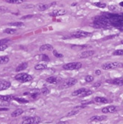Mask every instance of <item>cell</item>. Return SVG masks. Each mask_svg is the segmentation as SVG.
Returning a JSON list of instances; mask_svg holds the SVG:
<instances>
[{"mask_svg":"<svg viewBox=\"0 0 123 124\" xmlns=\"http://www.w3.org/2000/svg\"><path fill=\"white\" fill-rule=\"evenodd\" d=\"M15 79L21 83H27L33 80V77L27 73H18L15 76Z\"/></svg>","mask_w":123,"mask_h":124,"instance_id":"3957f363","label":"cell"},{"mask_svg":"<svg viewBox=\"0 0 123 124\" xmlns=\"http://www.w3.org/2000/svg\"><path fill=\"white\" fill-rule=\"evenodd\" d=\"M13 100L18 102L19 103H27L29 102L28 100H27L25 98H19V97H13Z\"/></svg>","mask_w":123,"mask_h":124,"instance_id":"484cf974","label":"cell"},{"mask_svg":"<svg viewBox=\"0 0 123 124\" xmlns=\"http://www.w3.org/2000/svg\"><path fill=\"white\" fill-rule=\"evenodd\" d=\"M106 118H107V117L105 116V115H100V116L94 115V116H92V117L89 119V120H90L91 122H93V121L99 122V121H103V120H105Z\"/></svg>","mask_w":123,"mask_h":124,"instance_id":"5bb4252c","label":"cell"},{"mask_svg":"<svg viewBox=\"0 0 123 124\" xmlns=\"http://www.w3.org/2000/svg\"><path fill=\"white\" fill-rule=\"evenodd\" d=\"M95 74H96L97 75H101V71H100V69L96 70V71H95Z\"/></svg>","mask_w":123,"mask_h":124,"instance_id":"ee69618b","label":"cell"},{"mask_svg":"<svg viewBox=\"0 0 123 124\" xmlns=\"http://www.w3.org/2000/svg\"><path fill=\"white\" fill-rule=\"evenodd\" d=\"M9 61H10V58L7 56H0V64H5L8 63Z\"/></svg>","mask_w":123,"mask_h":124,"instance_id":"7402d4cb","label":"cell"},{"mask_svg":"<svg viewBox=\"0 0 123 124\" xmlns=\"http://www.w3.org/2000/svg\"><path fill=\"white\" fill-rule=\"evenodd\" d=\"M39 56H40V59L41 61H49V58L47 55L42 54V55H40Z\"/></svg>","mask_w":123,"mask_h":124,"instance_id":"1f68e13d","label":"cell"},{"mask_svg":"<svg viewBox=\"0 0 123 124\" xmlns=\"http://www.w3.org/2000/svg\"><path fill=\"white\" fill-rule=\"evenodd\" d=\"M67 13V11L64 9H57L54 10L53 12L49 13L50 16H63L65 15Z\"/></svg>","mask_w":123,"mask_h":124,"instance_id":"9c48e42d","label":"cell"},{"mask_svg":"<svg viewBox=\"0 0 123 124\" xmlns=\"http://www.w3.org/2000/svg\"><path fill=\"white\" fill-rule=\"evenodd\" d=\"M33 14H29V15H27V16H22V18H21V19H31V18H33Z\"/></svg>","mask_w":123,"mask_h":124,"instance_id":"74e56055","label":"cell"},{"mask_svg":"<svg viewBox=\"0 0 123 124\" xmlns=\"http://www.w3.org/2000/svg\"><path fill=\"white\" fill-rule=\"evenodd\" d=\"M108 9L110 10H115L117 9V7L114 5H110V6H108Z\"/></svg>","mask_w":123,"mask_h":124,"instance_id":"60d3db41","label":"cell"},{"mask_svg":"<svg viewBox=\"0 0 123 124\" xmlns=\"http://www.w3.org/2000/svg\"><path fill=\"white\" fill-rule=\"evenodd\" d=\"M119 5H120V6H122V7H123V2H120V4H119Z\"/></svg>","mask_w":123,"mask_h":124,"instance_id":"bcb514c9","label":"cell"},{"mask_svg":"<svg viewBox=\"0 0 123 124\" xmlns=\"http://www.w3.org/2000/svg\"><path fill=\"white\" fill-rule=\"evenodd\" d=\"M41 94H42V95H48V94H49V90L47 88L44 87V88H43V89H41Z\"/></svg>","mask_w":123,"mask_h":124,"instance_id":"f1b7e54d","label":"cell"},{"mask_svg":"<svg viewBox=\"0 0 123 124\" xmlns=\"http://www.w3.org/2000/svg\"><path fill=\"white\" fill-rule=\"evenodd\" d=\"M85 80H86V82H91V81H93V80H94V77L92 76V75H87V76H86V78H85Z\"/></svg>","mask_w":123,"mask_h":124,"instance_id":"e575fe53","label":"cell"},{"mask_svg":"<svg viewBox=\"0 0 123 124\" xmlns=\"http://www.w3.org/2000/svg\"><path fill=\"white\" fill-rule=\"evenodd\" d=\"M28 67V64L27 62H22V64H20L16 69V72H21V71H23L24 69H26Z\"/></svg>","mask_w":123,"mask_h":124,"instance_id":"2e32d148","label":"cell"},{"mask_svg":"<svg viewBox=\"0 0 123 124\" xmlns=\"http://www.w3.org/2000/svg\"><path fill=\"white\" fill-rule=\"evenodd\" d=\"M94 101L97 103H107L108 102V100L104 97H96L94 98Z\"/></svg>","mask_w":123,"mask_h":124,"instance_id":"d6986e66","label":"cell"},{"mask_svg":"<svg viewBox=\"0 0 123 124\" xmlns=\"http://www.w3.org/2000/svg\"><path fill=\"white\" fill-rule=\"evenodd\" d=\"M39 50L41 52H43V51H50V50H53V46H52L51 44H43L39 48Z\"/></svg>","mask_w":123,"mask_h":124,"instance_id":"9a60e30c","label":"cell"},{"mask_svg":"<svg viewBox=\"0 0 123 124\" xmlns=\"http://www.w3.org/2000/svg\"><path fill=\"white\" fill-rule=\"evenodd\" d=\"M92 94V91L91 90H86L83 93V95H81L80 96L82 97H86V96H88V95H91Z\"/></svg>","mask_w":123,"mask_h":124,"instance_id":"d6a6232c","label":"cell"},{"mask_svg":"<svg viewBox=\"0 0 123 124\" xmlns=\"http://www.w3.org/2000/svg\"><path fill=\"white\" fill-rule=\"evenodd\" d=\"M94 5L98 7H100V8H105L106 7V4L105 3H102V2H94Z\"/></svg>","mask_w":123,"mask_h":124,"instance_id":"4dcf8cb0","label":"cell"},{"mask_svg":"<svg viewBox=\"0 0 123 124\" xmlns=\"http://www.w3.org/2000/svg\"><path fill=\"white\" fill-rule=\"evenodd\" d=\"M95 54V51L94 50H86L83 51V53H81L80 54V58H87L89 57H91L92 56H94Z\"/></svg>","mask_w":123,"mask_h":124,"instance_id":"30bf717a","label":"cell"},{"mask_svg":"<svg viewBox=\"0 0 123 124\" xmlns=\"http://www.w3.org/2000/svg\"><path fill=\"white\" fill-rule=\"evenodd\" d=\"M116 36H107V37H105V38H103V40H108V39H111V38H114Z\"/></svg>","mask_w":123,"mask_h":124,"instance_id":"b9f144b4","label":"cell"},{"mask_svg":"<svg viewBox=\"0 0 123 124\" xmlns=\"http://www.w3.org/2000/svg\"><path fill=\"white\" fill-rule=\"evenodd\" d=\"M91 35V33L89 32H86V31H83V30H79V31H76V32L72 33L71 36L74 38H80L88 37V36H90Z\"/></svg>","mask_w":123,"mask_h":124,"instance_id":"8992f818","label":"cell"},{"mask_svg":"<svg viewBox=\"0 0 123 124\" xmlns=\"http://www.w3.org/2000/svg\"><path fill=\"white\" fill-rule=\"evenodd\" d=\"M61 80L62 79H61V78H60V77L50 76L46 79V81L47 83H49V84H58L61 82Z\"/></svg>","mask_w":123,"mask_h":124,"instance_id":"ba28073f","label":"cell"},{"mask_svg":"<svg viewBox=\"0 0 123 124\" xmlns=\"http://www.w3.org/2000/svg\"><path fill=\"white\" fill-rule=\"evenodd\" d=\"M120 43H121L122 44H123V40H122V41H121V42H120Z\"/></svg>","mask_w":123,"mask_h":124,"instance_id":"7dc6e473","label":"cell"},{"mask_svg":"<svg viewBox=\"0 0 123 124\" xmlns=\"http://www.w3.org/2000/svg\"><path fill=\"white\" fill-rule=\"evenodd\" d=\"M79 112H80V110H77V109H72L71 112H69L67 115H66V116L67 117H70V116H74V115H76L77 114H78L79 113Z\"/></svg>","mask_w":123,"mask_h":124,"instance_id":"4316f807","label":"cell"},{"mask_svg":"<svg viewBox=\"0 0 123 124\" xmlns=\"http://www.w3.org/2000/svg\"><path fill=\"white\" fill-rule=\"evenodd\" d=\"M57 124H69L68 121H60L59 123H58Z\"/></svg>","mask_w":123,"mask_h":124,"instance_id":"f6af8a7d","label":"cell"},{"mask_svg":"<svg viewBox=\"0 0 123 124\" xmlns=\"http://www.w3.org/2000/svg\"><path fill=\"white\" fill-rule=\"evenodd\" d=\"M35 6L34 5H24L23 6V7L24 8V9H30V8H33V7H34Z\"/></svg>","mask_w":123,"mask_h":124,"instance_id":"ab89813d","label":"cell"},{"mask_svg":"<svg viewBox=\"0 0 123 124\" xmlns=\"http://www.w3.org/2000/svg\"><path fill=\"white\" fill-rule=\"evenodd\" d=\"M4 33L8 35H14L16 33V30L12 28H7L4 30Z\"/></svg>","mask_w":123,"mask_h":124,"instance_id":"cb8c5ba5","label":"cell"},{"mask_svg":"<svg viewBox=\"0 0 123 124\" xmlns=\"http://www.w3.org/2000/svg\"><path fill=\"white\" fill-rule=\"evenodd\" d=\"M53 55L56 57V58H63L64 55L63 54H60L59 53H58V51L56 50H53Z\"/></svg>","mask_w":123,"mask_h":124,"instance_id":"836d02e7","label":"cell"},{"mask_svg":"<svg viewBox=\"0 0 123 124\" xmlns=\"http://www.w3.org/2000/svg\"><path fill=\"white\" fill-rule=\"evenodd\" d=\"M12 99H13V97L12 95H0V100L2 101L9 102Z\"/></svg>","mask_w":123,"mask_h":124,"instance_id":"ffe728a7","label":"cell"},{"mask_svg":"<svg viewBox=\"0 0 123 124\" xmlns=\"http://www.w3.org/2000/svg\"><path fill=\"white\" fill-rule=\"evenodd\" d=\"M10 10L8 9V7L5 6H0V13H7Z\"/></svg>","mask_w":123,"mask_h":124,"instance_id":"f546056e","label":"cell"},{"mask_svg":"<svg viewBox=\"0 0 123 124\" xmlns=\"http://www.w3.org/2000/svg\"><path fill=\"white\" fill-rule=\"evenodd\" d=\"M77 82V80L75 78H67V79L64 80V81H62V83L60 84L59 88L60 89H67V88L71 87L75 84H76Z\"/></svg>","mask_w":123,"mask_h":124,"instance_id":"7a4b0ae2","label":"cell"},{"mask_svg":"<svg viewBox=\"0 0 123 124\" xmlns=\"http://www.w3.org/2000/svg\"><path fill=\"white\" fill-rule=\"evenodd\" d=\"M114 56H123V50H117L113 53Z\"/></svg>","mask_w":123,"mask_h":124,"instance_id":"83f0119b","label":"cell"},{"mask_svg":"<svg viewBox=\"0 0 123 124\" xmlns=\"http://www.w3.org/2000/svg\"><path fill=\"white\" fill-rule=\"evenodd\" d=\"M41 122V119L38 116L24 118L22 124H39Z\"/></svg>","mask_w":123,"mask_h":124,"instance_id":"5b68a950","label":"cell"},{"mask_svg":"<svg viewBox=\"0 0 123 124\" xmlns=\"http://www.w3.org/2000/svg\"><path fill=\"white\" fill-rule=\"evenodd\" d=\"M9 26H13V27H24V24L22 22H11L8 24Z\"/></svg>","mask_w":123,"mask_h":124,"instance_id":"d4e9b609","label":"cell"},{"mask_svg":"<svg viewBox=\"0 0 123 124\" xmlns=\"http://www.w3.org/2000/svg\"><path fill=\"white\" fill-rule=\"evenodd\" d=\"M108 83L110 84H114L117 86H123V78H114V79H111V80H107Z\"/></svg>","mask_w":123,"mask_h":124,"instance_id":"8fae6325","label":"cell"},{"mask_svg":"<svg viewBox=\"0 0 123 124\" xmlns=\"http://www.w3.org/2000/svg\"><path fill=\"white\" fill-rule=\"evenodd\" d=\"M117 110V107L115 106H108L106 107H104L102 109V112L104 114H107V113H113L115 112Z\"/></svg>","mask_w":123,"mask_h":124,"instance_id":"4fadbf2b","label":"cell"},{"mask_svg":"<svg viewBox=\"0 0 123 124\" xmlns=\"http://www.w3.org/2000/svg\"><path fill=\"white\" fill-rule=\"evenodd\" d=\"M11 86V82L7 81H0V91H3L9 89Z\"/></svg>","mask_w":123,"mask_h":124,"instance_id":"7c38bea8","label":"cell"},{"mask_svg":"<svg viewBox=\"0 0 123 124\" xmlns=\"http://www.w3.org/2000/svg\"><path fill=\"white\" fill-rule=\"evenodd\" d=\"M5 1L9 4H22L26 2L27 0H5Z\"/></svg>","mask_w":123,"mask_h":124,"instance_id":"603a6c76","label":"cell"},{"mask_svg":"<svg viewBox=\"0 0 123 124\" xmlns=\"http://www.w3.org/2000/svg\"><path fill=\"white\" fill-rule=\"evenodd\" d=\"M8 47L7 44H0V51H4Z\"/></svg>","mask_w":123,"mask_h":124,"instance_id":"8d00e7d4","label":"cell"},{"mask_svg":"<svg viewBox=\"0 0 123 124\" xmlns=\"http://www.w3.org/2000/svg\"><path fill=\"white\" fill-rule=\"evenodd\" d=\"M34 68L35 70H44L47 68V65L45 64H38L35 66Z\"/></svg>","mask_w":123,"mask_h":124,"instance_id":"44dd1931","label":"cell"},{"mask_svg":"<svg viewBox=\"0 0 123 124\" xmlns=\"http://www.w3.org/2000/svg\"><path fill=\"white\" fill-rule=\"evenodd\" d=\"M10 40L7 38H3L0 40V44H7V42H9Z\"/></svg>","mask_w":123,"mask_h":124,"instance_id":"d590c367","label":"cell"},{"mask_svg":"<svg viewBox=\"0 0 123 124\" xmlns=\"http://www.w3.org/2000/svg\"><path fill=\"white\" fill-rule=\"evenodd\" d=\"M23 113H24V110L22 109H17L11 113V116L13 118H16V117H18V116H20L21 115H22Z\"/></svg>","mask_w":123,"mask_h":124,"instance_id":"e0dca14e","label":"cell"},{"mask_svg":"<svg viewBox=\"0 0 123 124\" xmlns=\"http://www.w3.org/2000/svg\"><path fill=\"white\" fill-rule=\"evenodd\" d=\"M123 67V64L121 62H108L102 65V68L104 70H108L112 69H117Z\"/></svg>","mask_w":123,"mask_h":124,"instance_id":"6da1fadb","label":"cell"},{"mask_svg":"<svg viewBox=\"0 0 123 124\" xmlns=\"http://www.w3.org/2000/svg\"><path fill=\"white\" fill-rule=\"evenodd\" d=\"M56 2H52L50 4H44V3H42V4H38L36 5V8L39 10V11H44V10L49 9L51 6L53 5H55Z\"/></svg>","mask_w":123,"mask_h":124,"instance_id":"52a82bcc","label":"cell"},{"mask_svg":"<svg viewBox=\"0 0 123 124\" xmlns=\"http://www.w3.org/2000/svg\"><path fill=\"white\" fill-rule=\"evenodd\" d=\"M83 67V64L80 62H70L63 66V69L65 70H76L79 69Z\"/></svg>","mask_w":123,"mask_h":124,"instance_id":"277c9868","label":"cell"},{"mask_svg":"<svg viewBox=\"0 0 123 124\" xmlns=\"http://www.w3.org/2000/svg\"><path fill=\"white\" fill-rule=\"evenodd\" d=\"M8 110H9L8 108H5V107L2 108V107H0V112H2V111H8Z\"/></svg>","mask_w":123,"mask_h":124,"instance_id":"7bdbcfd3","label":"cell"},{"mask_svg":"<svg viewBox=\"0 0 123 124\" xmlns=\"http://www.w3.org/2000/svg\"><path fill=\"white\" fill-rule=\"evenodd\" d=\"M101 85H102V82H101V81H97V82L94 83V84L93 86H94V87L97 88V87H100Z\"/></svg>","mask_w":123,"mask_h":124,"instance_id":"f35d334b","label":"cell"},{"mask_svg":"<svg viewBox=\"0 0 123 124\" xmlns=\"http://www.w3.org/2000/svg\"><path fill=\"white\" fill-rule=\"evenodd\" d=\"M86 90V88H80L79 89H77L75 91H74L72 93H71V95L72 96H78V95H83V93Z\"/></svg>","mask_w":123,"mask_h":124,"instance_id":"ac0fdd59","label":"cell"}]
</instances>
